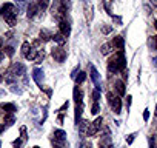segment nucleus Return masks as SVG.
<instances>
[{
    "instance_id": "f257e3e1",
    "label": "nucleus",
    "mask_w": 157,
    "mask_h": 148,
    "mask_svg": "<svg viewBox=\"0 0 157 148\" xmlns=\"http://www.w3.org/2000/svg\"><path fill=\"white\" fill-rule=\"evenodd\" d=\"M125 68H126V60H125V53L122 49V51H119V54H116L108 62V69H109V72H119V71H123Z\"/></svg>"
},
{
    "instance_id": "f03ea898",
    "label": "nucleus",
    "mask_w": 157,
    "mask_h": 148,
    "mask_svg": "<svg viewBox=\"0 0 157 148\" xmlns=\"http://www.w3.org/2000/svg\"><path fill=\"white\" fill-rule=\"evenodd\" d=\"M106 99H108V103L113 108V111L116 114H120L122 113V100H120V97L116 96L114 93H108L106 94Z\"/></svg>"
},
{
    "instance_id": "7ed1b4c3",
    "label": "nucleus",
    "mask_w": 157,
    "mask_h": 148,
    "mask_svg": "<svg viewBox=\"0 0 157 148\" xmlns=\"http://www.w3.org/2000/svg\"><path fill=\"white\" fill-rule=\"evenodd\" d=\"M102 127H103V117H97L94 122L90 123V127H88V130H86V136H88V137L96 136V134L102 130Z\"/></svg>"
},
{
    "instance_id": "20e7f679",
    "label": "nucleus",
    "mask_w": 157,
    "mask_h": 148,
    "mask_svg": "<svg viewBox=\"0 0 157 148\" xmlns=\"http://www.w3.org/2000/svg\"><path fill=\"white\" fill-rule=\"evenodd\" d=\"M90 76H91V80L94 82V87H96V90H102V87H100V74H99V71L96 69V66L94 65H90Z\"/></svg>"
},
{
    "instance_id": "39448f33",
    "label": "nucleus",
    "mask_w": 157,
    "mask_h": 148,
    "mask_svg": "<svg viewBox=\"0 0 157 148\" xmlns=\"http://www.w3.org/2000/svg\"><path fill=\"white\" fill-rule=\"evenodd\" d=\"M51 54H52L54 60H56V62H59V63H63V62L66 60V51H65L63 48H60V46L54 48V49L51 51Z\"/></svg>"
},
{
    "instance_id": "423d86ee",
    "label": "nucleus",
    "mask_w": 157,
    "mask_h": 148,
    "mask_svg": "<svg viewBox=\"0 0 157 148\" xmlns=\"http://www.w3.org/2000/svg\"><path fill=\"white\" fill-rule=\"evenodd\" d=\"M0 14H2V16L6 19V17H10V16L17 14V13H16V8H14L13 3H5L2 8H0Z\"/></svg>"
},
{
    "instance_id": "0eeeda50",
    "label": "nucleus",
    "mask_w": 157,
    "mask_h": 148,
    "mask_svg": "<svg viewBox=\"0 0 157 148\" xmlns=\"http://www.w3.org/2000/svg\"><path fill=\"white\" fill-rule=\"evenodd\" d=\"M59 28H60V34H63L65 37H68V36L71 34V25H69V22H68L66 19L59 23Z\"/></svg>"
},
{
    "instance_id": "6e6552de",
    "label": "nucleus",
    "mask_w": 157,
    "mask_h": 148,
    "mask_svg": "<svg viewBox=\"0 0 157 148\" xmlns=\"http://www.w3.org/2000/svg\"><path fill=\"white\" fill-rule=\"evenodd\" d=\"M43 69L42 68H34V71H33V79H34V82L37 84V85H42V82H43Z\"/></svg>"
},
{
    "instance_id": "1a4fd4ad",
    "label": "nucleus",
    "mask_w": 157,
    "mask_h": 148,
    "mask_svg": "<svg viewBox=\"0 0 157 148\" xmlns=\"http://www.w3.org/2000/svg\"><path fill=\"white\" fill-rule=\"evenodd\" d=\"M37 13H39V6H37V3H31V5L28 6L26 17H28V19H33V17H36Z\"/></svg>"
},
{
    "instance_id": "9d476101",
    "label": "nucleus",
    "mask_w": 157,
    "mask_h": 148,
    "mask_svg": "<svg viewBox=\"0 0 157 148\" xmlns=\"http://www.w3.org/2000/svg\"><path fill=\"white\" fill-rule=\"evenodd\" d=\"M11 71L16 74V77H17V76H23V74H25V66H23L22 63H14Z\"/></svg>"
},
{
    "instance_id": "9b49d317",
    "label": "nucleus",
    "mask_w": 157,
    "mask_h": 148,
    "mask_svg": "<svg viewBox=\"0 0 157 148\" xmlns=\"http://www.w3.org/2000/svg\"><path fill=\"white\" fill-rule=\"evenodd\" d=\"M114 48H117V49H123V46H125V40H123V37L122 36H117V37H114V40H113V43H111Z\"/></svg>"
},
{
    "instance_id": "f8f14e48",
    "label": "nucleus",
    "mask_w": 157,
    "mask_h": 148,
    "mask_svg": "<svg viewBox=\"0 0 157 148\" xmlns=\"http://www.w3.org/2000/svg\"><path fill=\"white\" fill-rule=\"evenodd\" d=\"M54 139H56L57 142H65V140H66V133H65L63 130H56V131H54Z\"/></svg>"
},
{
    "instance_id": "ddd939ff",
    "label": "nucleus",
    "mask_w": 157,
    "mask_h": 148,
    "mask_svg": "<svg viewBox=\"0 0 157 148\" xmlns=\"http://www.w3.org/2000/svg\"><path fill=\"white\" fill-rule=\"evenodd\" d=\"M82 97H83L82 90H78V87H75V88H74V102H75V105L82 103Z\"/></svg>"
},
{
    "instance_id": "4468645a",
    "label": "nucleus",
    "mask_w": 157,
    "mask_h": 148,
    "mask_svg": "<svg viewBox=\"0 0 157 148\" xmlns=\"http://www.w3.org/2000/svg\"><path fill=\"white\" fill-rule=\"evenodd\" d=\"M0 108L5 110L8 114H13L14 111H17V108H16V105H14V103H0Z\"/></svg>"
},
{
    "instance_id": "2eb2a0df",
    "label": "nucleus",
    "mask_w": 157,
    "mask_h": 148,
    "mask_svg": "<svg viewBox=\"0 0 157 148\" xmlns=\"http://www.w3.org/2000/svg\"><path fill=\"white\" fill-rule=\"evenodd\" d=\"M114 87H116L119 96H123V94H125V84H123L122 80H117V82L114 84Z\"/></svg>"
},
{
    "instance_id": "dca6fc26",
    "label": "nucleus",
    "mask_w": 157,
    "mask_h": 148,
    "mask_svg": "<svg viewBox=\"0 0 157 148\" xmlns=\"http://www.w3.org/2000/svg\"><path fill=\"white\" fill-rule=\"evenodd\" d=\"M82 111H83V103H78V105H75V123L80 122Z\"/></svg>"
},
{
    "instance_id": "f3484780",
    "label": "nucleus",
    "mask_w": 157,
    "mask_h": 148,
    "mask_svg": "<svg viewBox=\"0 0 157 148\" xmlns=\"http://www.w3.org/2000/svg\"><path fill=\"white\" fill-rule=\"evenodd\" d=\"M14 80H16V74H14L11 69H10V71H6V74H5V82L13 85V84H14Z\"/></svg>"
},
{
    "instance_id": "a211bd4d",
    "label": "nucleus",
    "mask_w": 157,
    "mask_h": 148,
    "mask_svg": "<svg viewBox=\"0 0 157 148\" xmlns=\"http://www.w3.org/2000/svg\"><path fill=\"white\" fill-rule=\"evenodd\" d=\"M77 125H78V130H80V133H82V134H86V130H88V127H90L88 120H80Z\"/></svg>"
},
{
    "instance_id": "6ab92c4d",
    "label": "nucleus",
    "mask_w": 157,
    "mask_h": 148,
    "mask_svg": "<svg viewBox=\"0 0 157 148\" xmlns=\"http://www.w3.org/2000/svg\"><path fill=\"white\" fill-rule=\"evenodd\" d=\"M52 40H54L56 43H59V45H63V43L66 42V37L59 33V34H54V36H52Z\"/></svg>"
},
{
    "instance_id": "aec40b11",
    "label": "nucleus",
    "mask_w": 157,
    "mask_h": 148,
    "mask_svg": "<svg viewBox=\"0 0 157 148\" xmlns=\"http://www.w3.org/2000/svg\"><path fill=\"white\" fill-rule=\"evenodd\" d=\"M111 49H113V45H111V43H103V45L100 46V53H102L103 56H108V54L111 53Z\"/></svg>"
},
{
    "instance_id": "412c9836",
    "label": "nucleus",
    "mask_w": 157,
    "mask_h": 148,
    "mask_svg": "<svg viewBox=\"0 0 157 148\" xmlns=\"http://www.w3.org/2000/svg\"><path fill=\"white\" fill-rule=\"evenodd\" d=\"M85 79H86V72H83V71H78V74L75 76V84L78 85V84H82V82H85Z\"/></svg>"
},
{
    "instance_id": "4be33fe9",
    "label": "nucleus",
    "mask_w": 157,
    "mask_h": 148,
    "mask_svg": "<svg viewBox=\"0 0 157 148\" xmlns=\"http://www.w3.org/2000/svg\"><path fill=\"white\" fill-rule=\"evenodd\" d=\"M85 14H86V20L90 22V20H93V6L91 5H85Z\"/></svg>"
},
{
    "instance_id": "5701e85b",
    "label": "nucleus",
    "mask_w": 157,
    "mask_h": 148,
    "mask_svg": "<svg viewBox=\"0 0 157 148\" xmlns=\"http://www.w3.org/2000/svg\"><path fill=\"white\" fill-rule=\"evenodd\" d=\"M31 48H33V46L29 45V42H25V43L22 45V54H23V57L28 56V53L31 51Z\"/></svg>"
},
{
    "instance_id": "b1692460",
    "label": "nucleus",
    "mask_w": 157,
    "mask_h": 148,
    "mask_svg": "<svg viewBox=\"0 0 157 148\" xmlns=\"http://www.w3.org/2000/svg\"><path fill=\"white\" fill-rule=\"evenodd\" d=\"M48 5H49V0H37V6H39V10H42V11H45V10L48 8Z\"/></svg>"
},
{
    "instance_id": "393cba45",
    "label": "nucleus",
    "mask_w": 157,
    "mask_h": 148,
    "mask_svg": "<svg viewBox=\"0 0 157 148\" xmlns=\"http://www.w3.org/2000/svg\"><path fill=\"white\" fill-rule=\"evenodd\" d=\"M37 49H34V48H31V51L28 53V56L25 57V59H28V60H36V57H37Z\"/></svg>"
},
{
    "instance_id": "a878e982",
    "label": "nucleus",
    "mask_w": 157,
    "mask_h": 148,
    "mask_svg": "<svg viewBox=\"0 0 157 148\" xmlns=\"http://www.w3.org/2000/svg\"><path fill=\"white\" fill-rule=\"evenodd\" d=\"M5 123L6 125H13L14 123V116L13 114H6L5 116Z\"/></svg>"
},
{
    "instance_id": "bb28decb",
    "label": "nucleus",
    "mask_w": 157,
    "mask_h": 148,
    "mask_svg": "<svg viewBox=\"0 0 157 148\" xmlns=\"http://www.w3.org/2000/svg\"><path fill=\"white\" fill-rule=\"evenodd\" d=\"M99 111H100L99 102H94V105H93V108H91V114H99Z\"/></svg>"
},
{
    "instance_id": "cd10ccee",
    "label": "nucleus",
    "mask_w": 157,
    "mask_h": 148,
    "mask_svg": "<svg viewBox=\"0 0 157 148\" xmlns=\"http://www.w3.org/2000/svg\"><path fill=\"white\" fill-rule=\"evenodd\" d=\"M149 148H157V139H155V136H151L149 137Z\"/></svg>"
},
{
    "instance_id": "c85d7f7f",
    "label": "nucleus",
    "mask_w": 157,
    "mask_h": 148,
    "mask_svg": "<svg viewBox=\"0 0 157 148\" xmlns=\"http://www.w3.org/2000/svg\"><path fill=\"white\" fill-rule=\"evenodd\" d=\"M5 54H6L8 57H13V56H14V48H13V46H6V48H5Z\"/></svg>"
},
{
    "instance_id": "c756f323",
    "label": "nucleus",
    "mask_w": 157,
    "mask_h": 148,
    "mask_svg": "<svg viewBox=\"0 0 157 148\" xmlns=\"http://www.w3.org/2000/svg\"><path fill=\"white\" fill-rule=\"evenodd\" d=\"M149 45H151V48H152V49H157V36H152V37H151Z\"/></svg>"
},
{
    "instance_id": "7c9ffc66",
    "label": "nucleus",
    "mask_w": 157,
    "mask_h": 148,
    "mask_svg": "<svg viewBox=\"0 0 157 148\" xmlns=\"http://www.w3.org/2000/svg\"><path fill=\"white\" fill-rule=\"evenodd\" d=\"M43 57H45L43 51H39V53H37V57H36V60H34V62H36V63H40V62L43 60Z\"/></svg>"
},
{
    "instance_id": "2f4dec72",
    "label": "nucleus",
    "mask_w": 157,
    "mask_h": 148,
    "mask_svg": "<svg viewBox=\"0 0 157 148\" xmlns=\"http://www.w3.org/2000/svg\"><path fill=\"white\" fill-rule=\"evenodd\" d=\"M111 31H113V28H111L109 25H103V26H102V33H103V34H109Z\"/></svg>"
},
{
    "instance_id": "473e14b6",
    "label": "nucleus",
    "mask_w": 157,
    "mask_h": 148,
    "mask_svg": "<svg viewBox=\"0 0 157 148\" xmlns=\"http://www.w3.org/2000/svg\"><path fill=\"white\" fill-rule=\"evenodd\" d=\"M93 99H94V102H99V99H100V91L99 90L93 91Z\"/></svg>"
},
{
    "instance_id": "72a5a7b5",
    "label": "nucleus",
    "mask_w": 157,
    "mask_h": 148,
    "mask_svg": "<svg viewBox=\"0 0 157 148\" xmlns=\"http://www.w3.org/2000/svg\"><path fill=\"white\" fill-rule=\"evenodd\" d=\"M136 136H137V134H136V133H132V134H129V136L126 137V142H128V145H131V143L134 142V139H136Z\"/></svg>"
},
{
    "instance_id": "f704fd0d",
    "label": "nucleus",
    "mask_w": 157,
    "mask_h": 148,
    "mask_svg": "<svg viewBox=\"0 0 157 148\" xmlns=\"http://www.w3.org/2000/svg\"><path fill=\"white\" fill-rule=\"evenodd\" d=\"M80 148H93V143L88 142V140H83V142L80 143Z\"/></svg>"
},
{
    "instance_id": "c9c22d12",
    "label": "nucleus",
    "mask_w": 157,
    "mask_h": 148,
    "mask_svg": "<svg viewBox=\"0 0 157 148\" xmlns=\"http://www.w3.org/2000/svg\"><path fill=\"white\" fill-rule=\"evenodd\" d=\"M78 69H80V66H75V68L72 69V72H71V77H72V79H75V76H77V72H78Z\"/></svg>"
},
{
    "instance_id": "e433bc0d",
    "label": "nucleus",
    "mask_w": 157,
    "mask_h": 148,
    "mask_svg": "<svg viewBox=\"0 0 157 148\" xmlns=\"http://www.w3.org/2000/svg\"><path fill=\"white\" fill-rule=\"evenodd\" d=\"M148 119H149V110L146 108V110L143 111V120H145V122H148Z\"/></svg>"
},
{
    "instance_id": "4c0bfd02",
    "label": "nucleus",
    "mask_w": 157,
    "mask_h": 148,
    "mask_svg": "<svg viewBox=\"0 0 157 148\" xmlns=\"http://www.w3.org/2000/svg\"><path fill=\"white\" fill-rule=\"evenodd\" d=\"M11 91H13V93H17V94H22V90L17 88V87H14V85L11 87Z\"/></svg>"
},
{
    "instance_id": "58836bf2",
    "label": "nucleus",
    "mask_w": 157,
    "mask_h": 148,
    "mask_svg": "<svg viewBox=\"0 0 157 148\" xmlns=\"http://www.w3.org/2000/svg\"><path fill=\"white\" fill-rule=\"evenodd\" d=\"M65 110H68V102H65V103H63V105L59 108V111H60V113H63Z\"/></svg>"
},
{
    "instance_id": "ea45409f",
    "label": "nucleus",
    "mask_w": 157,
    "mask_h": 148,
    "mask_svg": "<svg viewBox=\"0 0 157 148\" xmlns=\"http://www.w3.org/2000/svg\"><path fill=\"white\" fill-rule=\"evenodd\" d=\"M20 146H22V139H17L14 142V148H20Z\"/></svg>"
},
{
    "instance_id": "a19ab883",
    "label": "nucleus",
    "mask_w": 157,
    "mask_h": 148,
    "mask_svg": "<svg viewBox=\"0 0 157 148\" xmlns=\"http://www.w3.org/2000/svg\"><path fill=\"white\" fill-rule=\"evenodd\" d=\"M113 19H114V22H117L119 25H122V19H120V17H116V16H113Z\"/></svg>"
},
{
    "instance_id": "79ce46f5",
    "label": "nucleus",
    "mask_w": 157,
    "mask_h": 148,
    "mask_svg": "<svg viewBox=\"0 0 157 148\" xmlns=\"http://www.w3.org/2000/svg\"><path fill=\"white\" fill-rule=\"evenodd\" d=\"M131 99H132L131 96H128V99H126V107H128V108H129V105H131Z\"/></svg>"
},
{
    "instance_id": "37998d69",
    "label": "nucleus",
    "mask_w": 157,
    "mask_h": 148,
    "mask_svg": "<svg viewBox=\"0 0 157 148\" xmlns=\"http://www.w3.org/2000/svg\"><path fill=\"white\" fill-rule=\"evenodd\" d=\"M62 122H63V114L59 116V123H62Z\"/></svg>"
},
{
    "instance_id": "c03bdc74",
    "label": "nucleus",
    "mask_w": 157,
    "mask_h": 148,
    "mask_svg": "<svg viewBox=\"0 0 157 148\" xmlns=\"http://www.w3.org/2000/svg\"><path fill=\"white\" fill-rule=\"evenodd\" d=\"M100 148H113V145H100Z\"/></svg>"
},
{
    "instance_id": "a18cd8bd",
    "label": "nucleus",
    "mask_w": 157,
    "mask_h": 148,
    "mask_svg": "<svg viewBox=\"0 0 157 148\" xmlns=\"http://www.w3.org/2000/svg\"><path fill=\"white\" fill-rule=\"evenodd\" d=\"M151 5L152 6H157V0H151Z\"/></svg>"
},
{
    "instance_id": "49530a36",
    "label": "nucleus",
    "mask_w": 157,
    "mask_h": 148,
    "mask_svg": "<svg viewBox=\"0 0 157 148\" xmlns=\"http://www.w3.org/2000/svg\"><path fill=\"white\" fill-rule=\"evenodd\" d=\"M3 130H5V125H0V133H2Z\"/></svg>"
},
{
    "instance_id": "de8ad7c7",
    "label": "nucleus",
    "mask_w": 157,
    "mask_h": 148,
    "mask_svg": "<svg viewBox=\"0 0 157 148\" xmlns=\"http://www.w3.org/2000/svg\"><path fill=\"white\" fill-rule=\"evenodd\" d=\"M152 62H154V65L157 66V57H154V60H152Z\"/></svg>"
},
{
    "instance_id": "09e8293b",
    "label": "nucleus",
    "mask_w": 157,
    "mask_h": 148,
    "mask_svg": "<svg viewBox=\"0 0 157 148\" xmlns=\"http://www.w3.org/2000/svg\"><path fill=\"white\" fill-rule=\"evenodd\" d=\"M2 59H3V54H2V53H0V62H2Z\"/></svg>"
},
{
    "instance_id": "8fccbe9b",
    "label": "nucleus",
    "mask_w": 157,
    "mask_h": 148,
    "mask_svg": "<svg viewBox=\"0 0 157 148\" xmlns=\"http://www.w3.org/2000/svg\"><path fill=\"white\" fill-rule=\"evenodd\" d=\"M2 45H3V40H2V39H0V46H2Z\"/></svg>"
},
{
    "instance_id": "3c124183",
    "label": "nucleus",
    "mask_w": 157,
    "mask_h": 148,
    "mask_svg": "<svg viewBox=\"0 0 157 148\" xmlns=\"http://www.w3.org/2000/svg\"><path fill=\"white\" fill-rule=\"evenodd\" d=\"M154 114H155V116H157V105H155V111H154Z\"/></svg>"
},
{
    "instance_id": "603ef678",
    "label": "nucleus",
    "mask_w": 157,
    "mask_h": 148,
    "mask_svg": "<svg viewBox=\"0 0 157 148\" xmlns=\"http://www.w3.org/2000/svg\"><path fill=\"white\" fill-rule=\"evenodd\" d=\"M17 2H26V0H17Z\"/></svg>"
},
{
    "instance_id": "864d4df0",
    "label": "nucleus",
    "mask_w": 157,
    "mask_h": 148,
    "mask_svg": "<svg viewBox=\"0 0 157 148\" xmlns=\"http://www.w3.org/2000/svg\"><path fill=\"white\" fill-rule=\"evenodd\" d=\"M154 26H155V29H157V20H155V25H154Z\"/></svg>"
},
{
    "instance_id": "5fc2aeb1",
    "label": "nucleus",
    "mask_w": 157,
    "mask_h": 148,
    "mask_svg": "<svg viewBox=\"0 0 157 148\" xmlns=\"http://www.w3.org/2000/svg\"><path fill=\"white\" fill-rule=\"evenodd\" d=\"M2 80H3V77H2V76H0V82H2Z\"/></svg>"
},
{
    "instance_id": "6e6d98bb",
    "label": "nucleus",
    "mask_w": 157,
    "mask_h": 148,
    "mask_svg": "<svg viewBox=\"0 0 157 148\" xmlns=\"http://www.w3.org/2000/svg\"><path fill=\"white\" fill-rule=\"evenodd\" d=\"M33 148H40V146H33Z\"/></svg>"
},
{
    "instance_id": "4d7b16f0",
    "label": "nucleus",
    "mask_w": 157,
    "mask_h": 148,
    "mask_svg": "<svg viewBox=\"0 0 157 148\" xmlns=\"http://www.w3.org/2000/svg\"><path fill=\"white\" fill-rule=\"evenodd\" d=\"M54 148H60V146H54Z\"/></svg>"
},
{
    "instance_id": "13d9d810",
    "label": "nucleus",
    "mask_w": 157,
    "mask_h": 148,
    "mask_svg": "<svg viewBox=\"0 0 157 148\" xmlns=\"http://www.w3.org/2000/svg\"><path fill=\"white\" fill-rule=\"evenodd\" d=\"M0 146H2V142H0Z\"/></svg>"
}]
</instances>
